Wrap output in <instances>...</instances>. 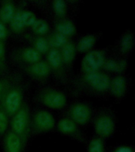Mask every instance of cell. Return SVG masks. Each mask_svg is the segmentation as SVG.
Masks as SVG:
<instances>
[{
  "instance_id": "9",
  "label": "cell",
  "mask_w": 135,
  "mask_h": 152,
  "mask_svg": "<svg viewBox=\"0 0 135 152\" xmlns=\"http://www.w3.org/2000/svg\"><path fill=\"white\" fill-rule=\"evenodd\" d=\"M55 125H56L57 131L61 135L73 138L80 142H83L85 140L84 135L81 132L79 126L77 125L73 121H71L67 116H64L59 119Z\"/></svg>"
},
{
  "instance_id": "6",
  "label": "cell",
  "mask_w": 135,
  "mask_h": 152,
  "mask_svg": "<svg viewBox=\"0 0 135 152\" xmlns=\"http://www.w3.org/2000/svg\"><path fill=\"white\" fill-rule=\"evenodd\" d=\"M23 88L21 84L14 82L8 89L0 104L9 116H13L24 104Z\"/></svg>"
},
{
  "instance_id": "2",
  "label": "cell",
  "mask_w": 135,
  "mask_h": 152,
  "mask_svg": "<svg viewBox=\"0 0 135 152\" xmlns=\"http://www.w3.org/2000/svg\"><path fill=\"white\" fill-rule=\"evenodd\" d=\"M91 122L96 135L104 140L112 136L115 132V116L110 109L102 108L93 113Z\"/></svg>"
},
{
  "instance_id": "7",
  "label": "cell",
  "mask_w": 135,
  "mask_h": 152,
  "mask_svg": "<svg viewBox=\"0 0 135 152\" xmlns=\"http://www.w3.org/2000/svg\"><path fill=\"white\" fill-rule=\"evenodd\" d=\"M107 57V52L105 48L92 49L85 53L81 61V74L102 71Z\"/></svg>"
},
{
  "instance_id": "29",
  "label": "cell",
  "mask_w": 135,
  "mask_h": 152,
  "mask_svg": "<svg viewBox=\"0 0 135 152\" xmlns=\"http://www.w3.org/2000/svg\"><path fill=\"white\" fill-rule=\"evenodd\" d=\"M15 82L14 78H3L0 79V102H2V98L6 94L11 85Z\"/></svg>"
},
{
  "instance_id": "17",
  "label": "cell",
  "mask_w": 135,
  "mask_h": 152,
  "mask_svg": "<svg viewBox=\"0 0 135 152\" xmlns=\"http://www.w3.org/2000/svg\"><path fill=\"white\" fill-rule=\"evenodd\" d=\"M54 31L68 39H70L77 33V28L72 20L66 18L58 19L54 23Z\"/></svg>"
},
{
  "instance_id": "32",
  "label": "cell",
  "mask_w": 135,
  "mask_h": 152,
  "mask_svg": "<svg viewBox=\"0 0 135 152\" xmlns=\"http://www.w3.org/2000/svg\"><path fill=\"white\" fill-rule=\"evenodd\" d=\"M114 152H134V147L129 145H121L116 147Z\"/></svg>"
},
{
  "instance_id": "10",
  "label": "cell",
  "mask_w": 135,
  "mask_h": 152,
  "mask_svg": "<svg viewBox=\"0 0 135 152\" xmlns=\"http://www.w3.org/2000/svg\"><path fill=\"white\" fill-rule=\"evenodd\" d=\"M46 56V63L49 66L51 73H53L59 80L63 79L66 73V67L64 66L59 50L50 48Z\"/></svg>"
},
{
  "instance_id": "22",
  "label": "cell",
  "mask_w": 135,
  "mask_h": 152,
  "mask_svg": "<svg viewBox=\"0 0 135 152\" xmlns=\"http://www.w3.org/2000/svg\"><path fill=\"white\" fill-rule=\"evenodd\" d=\"M32 47L41 56L46 55L50 50L49 45L46 37L35 36L32 39Z\"/></svg>"
},
{
  "instance_id": "26",
  "label": "cell",
  "mask_w": 135,
  "mask_h": 152,
  "mask_svg": "<svg viewBox=\"0 0 135 152\" xmlns=\"http://www.w3.org/2000/svg\"><path fill=\"white\" fill-rule=\"evenodd\" d=\"M9 26L11 28L12 31L15 33H21L23 32V30L25 28L24 26L22 20L21 18V14H20V10H17L16 14L9 22Z\"/></svg>"
},
{
  "instance_id": "8",
  "label": "cell",
  "mask_w": 135,
  "mask_h": 152,
  "mask_svg": "<svg viewBox=\"0 0 135 152\" xmlns=\"http://www.w3.org/2000/svg\"><path fill=\"white\" fill-rule=\"evenodd\" d=\"M93 111L91 104L85 102H75L70 104L66 116L78 126H86L92 121Z\"/></svg>"
},
{
  "instance_id": "16",
  "label": "cell",
  "mask_w": 135,
  "mask_h": 152,
  "mask_svg": "<svg viewBox=\"0 0 135 152\" xmlns=\"http://www.w3.org/2000/svg\"><path fill=\"white\" fill-rule=\"evenodd\" d=\"M17 59L24 65L35 64L42 60V56L33 47H24L18 50L16 55Z\"/></svg>"
},
{
  "instance_id": "15",
  "label": "cell",
  "mask_w": 135,
  "mask_h": 152,
  "mask_svg": "<svg viewBox=\"0 0 135 152\" xmlns=\"http://www.w3.org/2000/svg\"><path fill=\"white\" fill-rule=\"evenodd\" d=\"M100 37V33H89L86 35L81 36L78 41L75 43L76 51L78 53H87L91 50L94 49L93 48Z\"/></svg>"
},
{
  "instance_id": "13",
  "label": "cell",
  "mask_w": 135,
  "mask_h": 152,
  "mask_svg": "<svg viewBox=\"0 0 135 152\" xmlns=\"http://www.w3.org/2000/svg\"><path fill=\"white\" fill-rule=\"evenodd\" d=\"M127 68V60L123 57L107 56L104 61L102 71L107 74L123 75Z\"/></svg>"
},
{
  "instance_id": "23",
  "label": "cell",
  "mask_w": 135,
  "mask_h": 152,
  "mask_svg": "<svg viewBox=\"0 0 135 152\" xmlns=\"http://www.w3.org/2000/svg\"><path fill=\"white\" fill-rule=\"evenodd\" d=\"M30 28L36 36H40V37H45L48 34L50 30L49 24L44 19L41 18H36L35 22Z\"/></svg>"
},
{
  "instance_id": "5",
  "label": "cell",
  "mask_w": 135,
  "mask_h": 152,
  "mask_svg": "<svg viewBox=\"0 0 135 152\" xmlns=\"http://www.w3.org/2000/svg\"><path fill=\"white\" fill-rule=\"evenodd\" d=\"M55 119L46 109H38L30 117V135L45 134L55 128Z\"/></svg>"
},
{
  "instance_id": "19",
  "label": "cell",
  "mask_w": 135,
  "mask_h": 152,
  "mask_svg": "<svg viewBox=\"0 0 135 152\" xmlns=\"http://www.w3.org/2000/svg\"><path fill=\"white\" fill-rule=\"evenodd\" d=\"M4 147L6 152H21L24 146L21 139L11 131H9L5 134Z\"/></svg>"
},
{
  "instance_id": "34",
  "label": "cell",
  "mask_w": 135,
  "mask_h": 152,
  "mask_svg": "<svg viewBox=\"0 0 135 152\" xmlns=\"http://www.w3.org/2000/svg\"><path fill=\"white\" fill-rule=\"evenodd\" d=\"M2 71H1V70H0V74H2Z\"/></svg>"
},
{
  "instance_id": "4",
  "label": "cell",
  "mask_w": 135,
  "mask_h": 152,
  "mask_svg": "<svg viewBox=\"0 0 135 152\" xmlns=\"http://www.w3.org/2000/svg\"><path fill=\"white\" fill-rule=\"evenodd\" d=\"M30 111L28 104L24 103L21 108L11 116L10 131L21 139L25 147L30 135Z\"/></svg>"
},
{
  "instance_id": "27",
  "label": "cell",
  "mask_w": 135,
  "mask_h": 152,
  "mask_svg": "<svg viewBox=\"0 0 135 152\" xmlns=\"http://www.w3.org/2000/svg\"><path fill=\"white\" fill-rule=\"evenodd\" d=\"M20 14L25 27H31L36 20V17L33 12L28 10H20Z\"/></svg>"
},
{
  "instance_id": "28",
  "label": "cell",
  "mask_w": 135,
  "mask_h": 152,
  "mask_svg": "<svg viewBox=\"0 0 135 152\" xmlns=\"http://www.w3.org/2000/svg\"><path fill=\"white\" fill-rule=\"evenodd\" d=\"M9 125V116L0 104V136L5 135Z\"/></svg>"
},
{
  "instance_id": "21",
  "label": "cell",
  "mask_w": 135,
  "mask_h": 152,
  "mask_svg": "<svg viewBox=\"0 0 135 152\" xmlns=\"http://www.w3.org/2000/svg\"><path fill=\"white\" fill-rule=\"evenodd\" d=\"M46 38H47L50 48H54V49L58 50L60 49L68 41V40H70V39L66 38V37H64L60 33H57L55 31L49 33L46 37Z\"/></svg>"
},
{
  "instance_id": "18",
  "label": "cell",
  "mask_w": 135,
  "mask_h": 152,
  "mask_svg": "<svg viewBox=\"0 0 135 152\" xmlns=\"http://www.w3.org/2000/svg\"><path fill=\"white\" fill-rule=\"evenodd\" d=\"M62 59L66 68H70L75 59L77 51H76L75 43L70 39L68 41L59 49Z\"/></svg>"
},
{
  "instance_id": "24",
  "label": "cell",
  "mask_w": 135,
  "mask_h": 152,
  "mask_svg": "<svg viewBox=\"0 0 135 152\" xmlns=\"http://www.w3.org/2000/svg\"><path fill=\"white\" fill-rule=\"evenodd\" d=\"M87 152H105L104 139L95 135L89 140L87 145Z\"/></svg>"
},
{
  "instance_id": "3",
  "label": "cell",
  "mask_w": 135,
  "mask_h": 152,
  "mask_svg": "<svg viewBox=\"0 0 135 152\" xmlns=\"http://www.w3.org/2000/svg\"><path fill=\"white\" fill-rule=\"evenodd\" d=\"M36 99L43 106L53 110L62 109L67 103L66 94L53 86L40 88L36 94Z\"/></svg>"
},
{
  "instance_id": "20",
  "label": "cell",
  "mask_w": 135,
  "mask_h": 152,
  "mask_svg": "<svg viewBox=\"0 0 135 152\" xmlns=\"http://www.w3.org/2000/svg\"><path fill=\"white\" fill-rule=\"evenodd\" d=\"M16 7L12 1H3L0 7V21L2 23H9L16 14Z\"/></svg>"
},
{
  "instance_id": "30",
  "label": "cell",
  "mask_w": 135,
  "mask_h": 152,
  "mask_svg": "<svg viewBox=\"0 0 135 152\" xmlns=\"http://www.w3.org/2000/svg\"><path fill=\"white\" fill-rule=\"evenodd\" d=\"M5 60H6V48L4 42L0 40V64L5 67Z\"/></svg>"
},
{
  "instance_id": "31",
  "label": "cell",
  "mask_w": 135,
  "mask_h": 152,
  "mask_svg": "<svg viewBox=\"0 0 135 152\" xmlns=\"http://www.w3.org/2000/svg\"><path fill=\"white\" fill-rule=\"evenodd\" d=\"M8 37V30L6 25L4 23H2V21H0V40H2L4 42V40H6Z\"/></svg>"
},
{
  "instance_id": "25",
  "label": "cell",
  "mask_w": 135,
  "mask_h": 152,
  "mask_svg": "<svg viewBox=\"0 0 135 152\" xmlns=\"http://www.w3.org/2000/svg\"><path fill=\"white\" fill-rule=\"evenodd\" d=\"M52 11L58 19L66 18L67 5L63 0H54L52 2Z\"/></svg>"
},
{
  "instance_id": "1",
  "label": "cell",
  "mask_w": 135,
  "mask_h": 152,
  "mask_svg": "<svg viewBox=\"0 0 135 152\" xmlns=\"http://www.w3.org/2000/svg\"><path fill=\"white\" fill-rule=\"evenodd\" d=\"M111 77L104 71L81 74L76 78L73 86L78 93L95 96H104L108 94Z\"/></svg>"
},
{
  "instance_id": "33",
  "label": "cell",
  "mask_w": 135,
  "mask_h": 152,
  "mask_svg": "<svg viewBox=\"0 0 135 152\" xmlns=\"http://www.w3.org/2000/svg\"><path fill=\"white\" fill-rule=\"evenodd\" d=\"M4 68H5V67H4V66H2V65H1V64H0V70H1V71H3V70H4Z\"/></svg>"
},
{
  "instance_id": "12",
  "label": "cell",
  "mask_w": 135,
  "mask_h": 152,
  "mask_svg": "<svg viewBox=\"0 0 135 152\" xmlns=\"http://www.w3.org/2000/svg\"><path fill=\"white\" fill-rule=\"evenodd\" d=\"M128 91V81L124 75H117L111 78L108 94L115 100L120 101L126 97Z\"/></svg>"
},
{
  "instance_id": "14",
  "label": "cell",
  "mask_w": 135,
  "mask_h": 152,
  "mask_svg": "<svg viewBox=\"0 0 135 152\" xmlns=\"http://www.w3.org/2000/svg\"><path fill=\"white\" fill-rule=\"evenodd\" d=\"M134 45L135 40L134 33L130 30L124 32L120 36L117 43V48L120 57L126 59L134 51Z\"/></svg>"
},
{
  "instance_id": "11",
  "label": "cell",
  "mask_w": 135,
  "mask_h": 152,
  "mask_svg": "<svg viewBox=\"0 0 135 152\" xmlns=\"http://www.w3.org/2000/svg\"><path fill=\"white\" fill-rule=\"evenodd\" d=\"M23 71L32 79L38 82L47 80L51 75V70L47 63L43 60L35 64L24 65Z\"/></svg>"
}]
</instances>
